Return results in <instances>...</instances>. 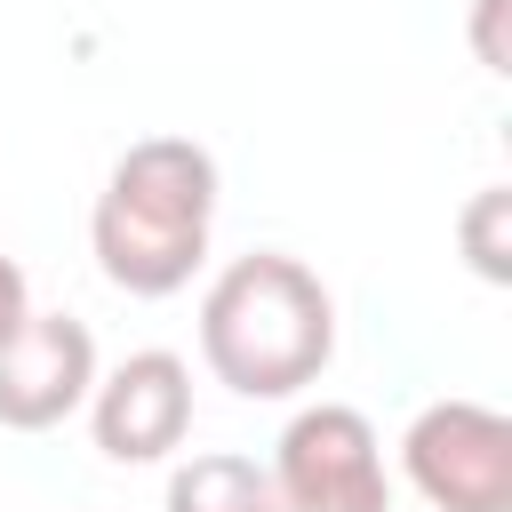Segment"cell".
<instances>
[{
  "label": "cell",
  "instance_id": "cell-1",
  "mask_svg": "<svg viewBox=\"0 0 512 512\" xmlns=\"http://www.w3.org/2000/svg\"><path fill=\"white\" fill-rule=\"evenodd\" d=\"M208 224H216V160L192 136H136L96 208H88V248L96 272L120 296H176L192 288V272L208 264Z\"/></svg>",
  "mask_w": 512,
  "mask_h": 512
},
{
  "label": "cell",
  "instance_id": "cell-2",
  "mask_svg": "<svg viewBox=\"0 0 512 512\" xmlns=\"http://www.w3.org/2000/svg\"><path fill=\"white\" fill-rule=\"evenodd\" d=\"M200 360L240 400H296L336 360V296L312 264L248 248L200 296Z\"/></svg>",
  "mask_w": 512,
  "mask_h": 512
},
{
  "label": "cell",
  "instance_id": "cell-3",
  "mask_svg": "<svg viewBox=\"0 0 512 512\" xmlns=\"http://www.w3.org/2000/svg\"><path fill=\"white\" fill-rule=\"evenodd\" d=\"M272 496L280 512H392L384 440L352 400H312L272 440Z\"/></svg>",
  "mask_w": 512,
  "mask_h": 512
},
{
  "label": "cell",
  "instance_id": "cell-4",
  "mask_svg": "<svg viewBox=\"0 0 512 512\" xmlns=\"http://www.w3.org/2000/svg\"><path fill=\"white\" fill-rule=\"evenodd\" d=\"M400 472L432 512H512V416L488 400H432L400 432Z\"/></svg>",
  "mask_w": 512,
  "mask_h": 512
},
{
  "label": "cell",
  "instance_id": "cell-5",
  "mask_svg": "<svg viewBox=\"0 0 512 512\" xmlns=\"http://www.w3.org/2000/svg\"><path fill=\"white\" fill-rule=\"evenodd\" d=\"M88 432L112 464H160L192 432V368L176 352H128L120 368H96L88 392Z\"/></svg>",
  "mask_w": 512,
  "mask_h": 512
},
{
  "label": "cell",
  "instance_id": "cell-6",
  "mask_svg": "<svg viewBox=\"0 0 512 512\" xmlns=\"http://www.w3.org/2000/svg\"><path fill=\"white\" fill-rule=\"evenodd\" d=\"M96 392V336L72 312H32L0 352V432H56Z\"/></svg>",
  "mask_w": 512,
  "mask_h": 512
},
{
  "label": "cell",
  "instance_id": "cell-7",
  "mask_svg": "<svg viewBox=\"0 0 512 512\" xmlns=\"http://www.w3.org/2000/svg\"><path fill=\"white\" fill-rule=\"evenodd\" d=\"M168 512H280L272 472L232 448H200L168 472Z\"/></svg>",
  "mask_w": 512,
  "mask_h": 512
},
{
  "label": "cell",
  "instance_id": "cell-8",
  "mask_svg": "<svg viewBox=\"0 0 512 512\" xmlns=\"http://www.w3.org/2000/svg\"><path fill=\"white\" fill-rule=\"evenodd\" d=\"M456 248H464V264H472L488 288L512 280V192H504V184H480V192L464 200V216H456Z\"/></svg>",
  "mask_w": 512,
  "mask_h": 512
},
{
  "label": "cell",
  "instance_id": "cell-9",
  "mask_svg": "<svg viewBox=\"0 0 512 512\" xmlns=\"http://www.w3.org/2000/svg\"><path fill=\"white\" fill-rule=\"evenodd\" d=\"M504 8H512V0H472V56H480V72H512V48H504Z\"/></svg>",
  "mask_w": 512,
  "mask_h": 512
},
{
  "label": "cell",
  "instance_id": "cell-10",
  "mask_svg": "<svg viewBox=\"0 0 512 512\" xmlns=\"http://www.w3.org/2000/svg\"><path fill=\"white\" fill-rule=\"evenodd\" d=\"M24 320H32V280H24L16 256H0V352L24 336Z\"/></svg>",
  "mask_w": 512,
  "mask_h": 512
}]
</instances>
